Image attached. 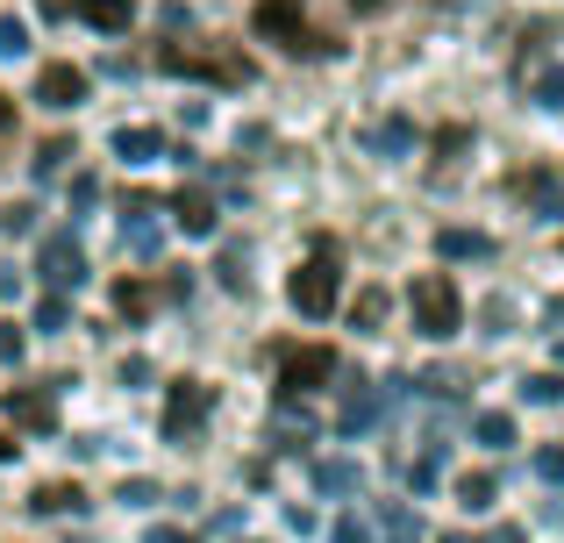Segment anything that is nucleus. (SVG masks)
Returning a JSON list of instances; mask_svg holds the SVG:
<instances>
[{
  "mask_svg": "<svg viewBox=\"0 0 564 543\" xmlns=\"http://www.w3.org/2000/svg\"><path fill=\"white\" fill-rule=\"evenodd\" d=\"M471 430H479V444H486V450H508V444H514V415H494V408H486Z\"/></svg>",
  "mask_w": 564,
  "mask_h": 543,
  "instance_id": "nucleus-20",
  "label": "nucleus"
},
{
  "mask_svg": "<svg viewBox=\"0 0 564 543\" xmlns=\"http://www.w3.org/2000/svg\"><path fill=\"white\" fill-rule=\"evenodd\" d=\"M508 194H514V200H529V208H543V215H557V208H564V180H557L551 165H522V172L508 180Z\"/></svg>",
  "mask_w": 564,
  "mask_h": 543,
  "instance_id": "nucleus-8",
  "label": "nucleus"
},
{
  "mask_svg": "<svg viewBox=\"0 0 564 543\" xmlns=\"http://www.w3.org/2000/svg\"><path fill=\"white\" fill-rule=\"evenodd\" d=\"M329 379H336V350L329 344L279 350V387H286V393H315V387H329Z\"/></svg>",
  "mask_w": 564,
  "mask_h": 543,
  "instance_id": "nucleus-5",
  "label": "nucleus"
},
{
  "mask_svg": "<svg viewBox=\"0 0 564 543\" xmlns=\"http://www.w3.org/2000/svg\"><path fill=\"white\" fill-rule=\"evenodd\" d=\"M172 208H180V229H186V237H215V194H207V186L200 180H193V186H180V200H172Z\"/></svg>",
  "mask_w": 564,
  "mask_h": 543,
  "instance_id": "nucleus-10",
  "label": "nucleus"
},
{
  "mask_svg": "<svg viewBox=\"0 0 564 543\" xmlns=\"http://www.w3.org/2000/svg\"><path fill=\"white\" fill-rule=\"evenodd\" d=\"M36 100H43V108H57V115L79 108V100H86V72L79 65H43L36 72Z\"/></svg>",
  "mask_w": 564,
  "mask_h": 543,
  "instance_id": "nucleus-9",
  "label": "nucleus"
},
{
  "mask_svg": "<svg viewBox=\"0 0 564 543\" xmlns=\"http://www.w3.org/2000/svg\"><path fill=\"white\" fill-rule=\"evenodd\" d=\"M94 200H100V180H94V172H79V180H72V208H94Z\"/></svg>",
  "mask_w": 564,
  "mask_h": 543,
  "instance_id": "nucleus-28",
  "label": "nucleus"
},
{
  "mask_svg": "<svg viewBox=\"0 0 564 543\" xmlns=\"http://www.w3.org/2000/svg\"><path fill=\"white\" fill-rule=\"evenodd\" d=\"M115 307H122L129 322H143V315H151V307H158V293L143 286V279H115Z\"/></svg>",
  "mask_w": 564,
  "mask_h": 543,
  "instance_id": "nucleus-17",
  "label": "nucleus"
},
{
  "mask_svg": "<svg viewBox=\"0 0 564 543\" xmlns=\"http://www.w3.org/2000/svg\"><path fill=\"white\" fill-rule=\"evenodd\" d=\"M386 307H393V301H386V286H365V293H358V301H350V329H365V336H379V322H386Z\"/></svg>",
  "mask_w": 564,
  "mask_h": 543,
  "instance_id": "nucleus-16",
  "label": "nucleus"
},
{
  "mask_svg": "<svg viewBox=\"0 0 564 543\" xmlns=\"http://www.w3.org/2000/svg\"><path fill=\"white\" fill-rule=\"evenodd\" d=\"M22 51H29V29L14 14H0V57H22Z\"/></svg>",
  "mask_w": 564,
  "mask_h": 543,
  "instance_id": "nucleus-24",
  "label": "nucleus"
},
{
  "mask_svg": "<svg viewBox=\"0 0 564 543\" xmlns=\"http://www.w3.org/2000/svg\"><path fill=\"white\" fill-rule=\"evenodd\" d=\"M436 8H465V0H436Z\"/></svg>",
  "mask_w": 564,
  "mask_h": 543,
  "instance_id": "nucleus-35",
  "label": "nucleus"
},
{
  "mask_svg": "<svg viewBox=\"0 0 564 543\" xmlns=\"http://www.w3.org/2000/svg\"><path fill=\"white\" fill-rule=\"evenodd\" d=\"M286 293H293V307H301L307 322H322V315H329L336 301H344V251L315 237V251L301 258V272L286 279Z\"/></svg>",
  "mask_w": 564,
  "mask_h": 543,
  "instance_id": "nucleus-2",
  "label": "nucleus"
},
{
  "mask_svg": "<svg viewBox=\"0 0 564 543\" xmlns=\"http://www.w3.org/2000/svg\"><path fill=\"white\" fill-rule=\"evenodd\" d=\"M8 129H14V100L0 94V137H8Z\"/></svg>",
  "mask_w": 564,
  "mask_h": 543,
  "instance_id": "nucleus-30",
  "label": "nucleus"
},
{
  "mask_svg": "<svg viewBox=\"0 0 564 543\" xmlns=\"http://www.w3.org/2000/svg\"><path fill=\"white\" fill-rule=\"evenodd\" d=\"M207 408H215V387H200V379H172V393H165V436H172V444H186V436L207 422Z\"/></svg>",
  "mask_w": 564,
  "mask_h": 543,
  "instance_id": "nucleus-6",
  "label": "nucleus"
},
{
  "mask_svg": "<svg viewBox=\"0 0 564 543\" xmlns=\"http://www.w3.org/2000/svg\"><path fill=\"white\" fill-rule=\"evenodd\" d=\"M8 415L22 422V430H36V436H51V430H57V401H51V393H29V387H14V393H8Z\"/></svg>",
  "mask_w": 564,
  "mask_h": 543,
  "instance_id": "nucleus-11",
  "label": "nucleus"
},
{
  "mask_svg": "<svg viewBox=\"0 0 564 543\" xmlns=\"http://www.w3.org/2000/svg\"><path fill=\"white\" fill-rule=\"evenodd\" d=\"M29 508H36V515H65V508H79V487H65V479H57V487H36Z\"/></svg>",
  "mask_w": 564,
  "mask_h": 543,
  "instance_id": "nucleus-19",
  "label": "nucleus"
},
{
  "mask_svg": "<svg viewBox=\"0 0 564 543\" xmlns=\"http://www.w3.org/2000/svg\"><path fill=\"white\" fill-rule=\"evenodd\" d=\"M115 158L151 165V158H165V137H158V129H115Z\"/></svg>",
  "mask_w": 564,
  "mask_h": 543,
  "instance_id": "nucleus-14",
  "label": "nucleus"
},
{
  "mask_svg": "<svg viewBox=\"0 0 564 543\" xmlns=\"http://www.w3.org/2000/svg\"><path fill=\"white\" fill-rule=\"evenodd\" d=\"M65 158H72V137H51V143L36 151V180H51V172L65 165Z\"/></svg>",
  "mask_w": 564,
  "mask_h": 543,
  "instance_id": "nucleus-22",
  "label": "nucleus"
},
{
  "mask_svg": "<svg viewBox=\"0 0 564 543\" xmlns=\"http://www.w3.org/2000/svg\"><path fill=\"white\" fill-rule=\"evenodd\" d=\"M379 151H408V143H414V122H400V115H393V122H379Z\"/></svg>",
  "mask_w": 564,
  "mask_h": 543,
  "instance_id": "nucleus-23",
  "label": "nucleus"
},
{
  "mask_svg": "<svg viewBox=\"0 0 564 543\" xmlns=\"http://www.w3.org/2000/svg\"><path fill=\"white\" fill-rule=\"evenodd\" d=\"M436 251L443 258H494V237L486 229H436Z\"/></svg>",
  "mask_w": 564,
  "mask_h": 543,
  "instance_id": "nucleus-15",
  "label": "nucleus"
},
{
  "mask_svg": "<svg viewBox=\"0 0 564 543\" xmlns=\"http://www.w3.org/2000/svg\"><path fill=\"white\" fill-rule=\"evenodd\" d=\"M151 543H193V536H180V530H158V536H151Z\"/></svg>",
  "mask_w": 564,
  "mask_h": 543,
  "instance_id": "nucleus-31",
  "label": "nucleus"
},
{
  "mask_svg": "<svg viewBox=\"0 0 564 543\" xmlns=\"http://www.w3.org/2000/svg\"><path fill=\"white\" fill-rule=\"evenodd\" d=\"M494 493H500L494 473H465V479H457V501H465L471 515H486V508H494Z\"/></svg>",
  "mask_w": 564,
  "mask_h": 543,
  "instance_id": "nucleus-18",
  "label": "nucleus"
},
{
  "mask_svg": "<svg viewBox=\"0 0 564 543\" xmlns=\"http://www.w3.org/2000/svg\"><path fill=\"white\" fill-rule=\"evenodd\" d=\"M250 29H258L264 43H279V51H293V57H336L344 51L336 36H322V29L307 22L301 0H258V8H250Z\"/></svg>",
  "mask_w": 564,
  "mask_h": 543,
  "instance_id": "nucleus-1",
  "label": "nucleus"
},
{
  "mask_svg": "<svg viewBox=\"0 0 564 543\" xmlns=\"http://www.w3.org/2000/svg\"><path fill=\"white\" fill-rule=\"evenodd\" d=\"M315 479H322V493H350V487H358L350 465H315Z\"/></svg>",
  "mask_w": 564,
  "mask_h": 543,
  "instance_id": "nucleus-25",
  "label": "nucleus"
},
{
  "mask_svg": "<svg viewBox=\"0 0 564 543\" xmlns=\"http://www.w3.org/2000/svg\"><path fill=\"white\" fill-rule=\"evenodd\" d=\"M65 315H72V307H65V293H43V301H36V329H43V336H51V329H65Z\"/></svg>",
  "mask_w": 564,
  "mask_h": 543,
  "instance_id": "nucleus-21",
  "label": "nucleus"
},
{
  "mask_svg": "<svg viewBox=\"0 0 564 543\" xmlns=\"http://www.w3.org/2000/svg\"><path fill=\"white\" fill-rule=\"evenodd\" d=\"M536 473H543V479H564V450H543V458H536Z\"/></svg>",
  "mask_w": 564,
  "mask_h": 543,
  "instance_id": "nucleus-29",
  "label": "nucleus"
},
{
  "mask_svg": "<svg viewBox=\"0 0 564 543\" xmlns=\"http://www.w3.org/2000/svg\"><path fill=\"white\" fill-rule=\"evenodd\" d=\"M486 543H522V530H500V536H486Z\"/></svg>",
  "mask_w": 564,
  "mask_h": 543,
  "instance_id": "nucleus-32",
  "label": "nucleus"
},
{
  "mask_svg": "<svg viewBox=\"0 0 564 543\" xmlns=\"http://www.w3.org/2000/svg\"><path fill=\"white\" fill-rule=\"evenodd\" d=\"M158 72H172V79H207V86H250L258 79V65H250L243 51H200V43H165V51H158Z\"/></svg>",
  "mask_w": 564,
  "mask_h": 543,
  "instance_id": "nucleus-3",
  "label": "nucleus"
},
{
  "mask_svg": "<svg viewBox=\"0 0 564 543\" xmlns=\"http://www.w3.org/2000/svg\"><path fill=\"white\" fill-rule=\"evenodd\" d=\"M22 322H0V365H14V358H22Z\"/></svg>",
  "mask_w": 564,
  "mask_h": 543,
  "instance_id": "nucleus-27",
  "label": "nucleus"
},
{
  "mask_svg": "<svg viewBox=\"0 0 564 543\" xmlns=\"http://www.w3.org/2000/svg\"><path fill=\"white\" fill-rule=\"evenodd\" d=\"M0 458H14V444H8V430H0Z\"/></svg>",
  "mask_w": 564,
  "mask_h": 543,
  "instance_id": "nucleus-33",
  "label": "nucleus"
},
{
  "mask_svg": "<svg viewBox=\"0 0 564 543\" xmlns=\"http://www.w3.org/2000/svg\"><path fill=\"white\" fill-rule=\"evenodd\" d=\"M350 8H358V14H372V8H379V0H350Z\"/></svg>",
  "mask_w": 564,
  "mask_h": 543,
  "instance_id": "nucleus-34",
  "label": "nucleus"
},
{
  "mask_svg": "<svg viewBox=\"0 0 564 543\" xmlns=\"http://www.w3.org/2000/svg\"><path fill=\"white\" fill-rule=\"evenodd\" d=\"M72 14H79L86 29H108V36H122V29L137 22V0H72Z\"/></svg>",
  "mask_w": 564,
  "mask_h": 543,
  "instance_id": "nucleus-12",
  "label": "nucleus"
},
{
  "mask_svg": "<svg viewBox=\"0 0 564 543\" xmlns=\"http://www.w3.org/2000/svg\"><path fill=\"white\" fill-rule=\"evenodd\" d=\"M36 272L51 279V293H72L86 279V258H79V237L72 229H57V237H43V258H36Z\"/></svg>",
  "mask_w": 564,
  "mask_h": 543,
  "instance_id": "nucleus-7",
  "label": "nucleus"
},
{
  "mask_svg": "<svg viewBox=\"0 0 564 543\" xmlns=\"http://www.w3.org/2000/svg\"><path fill=\"white\" fill-rule=\"evenodd\" d=\"M514 79H522V94L536 100V108H564V65H529V72H514Z\"/></svg>",
  "mask_w": 564,
  "mask_h": 543,
  "instance_id": "nucleus-13",
  "label": "nucleus"
},
{
  "mask_svg": "<svg viewBox=\"0 0 564 543\" xmlns=\"http://www.w3.org/2000/svg\"><path fill=\"white\" fill-rule=\"evenodd\" d=\"M408 301H414V329L436 336V344H451V336L465 329V293L451 286V272H422L408 286Z\"/></svg>",
  "mask_w": 564,
  "mask_h": 543,
  "instance_id": "nucleus-4",
  "label": "nucleus"
},
{
  "mask_svg": "<svg viewBox=\"0 0 564 543\" xmlns=\"http://www.w3.org/2000/svg\"><path fill=\"white\" fill-rule=\"evenodd\" d=\"M522 393H529V401H564V379L536 372V379H522Z\"/></svg>",
  "mask_w": 564,
  "mask_h": 543,
  "instance_id": "nucleus-26",
  "label": "nucleus"
}]
</instances>
